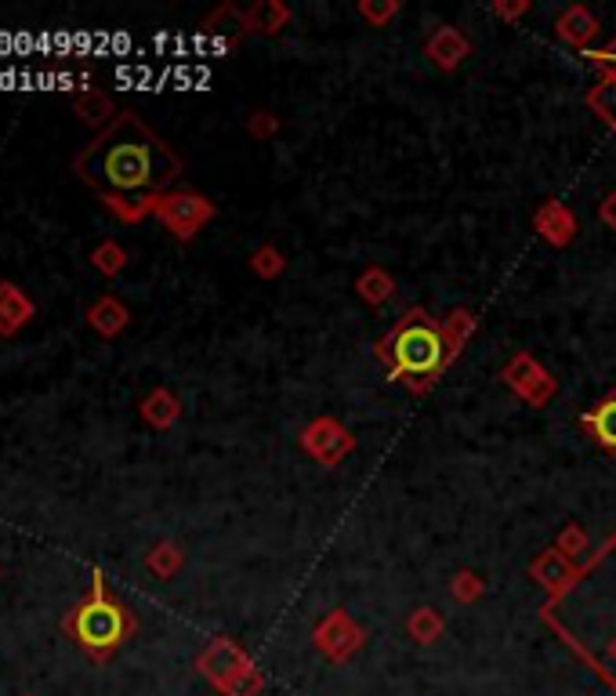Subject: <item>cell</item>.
<instances>
[{
  "mask_svg": "<svg viewBox=\"0 0 616 696\" xmlns=\"http://www.w3.org/2000/svg\"><path fill=\"white\" fill-rule=\"evenodd\" d=\"M73 174L121 221H138L182 174V160L138 113L124 110L77 152Z\"/></svg>",
  "mask_w": 616,
  "mask_h": 696,
  "instance_id": "1",
  "label": "cell"
},
{
  "mask_svg": "<svg viewBox=\"0 0 616 696\" xmlns=\"http://www.w3.org/2000/svg\"><path fill=\"white\" fill-rule=\"evenodd\" d=\"M62 628L91 660H110L135 635V617L127 613V606L121 603V598L110 592L105 573L94 570L91 573V592L66 613Z\"/></svg>",
  "mask_w": 616,
  "mask_h": 696,
  "instance_id": "2",
  "label": "cell"
},
{
  "mask_svg": "<svg viewBox=\"0 0 616 696\" xmlns=\"http://www.w3.org/2000/svg\"><path fill=\"white\" fill-rule=\"evenodd\" d=\"M388 356L399 374H432L443 363V338L429 323H402L388 341Z\"/></svg>",
  "mask_w": 616,
  "mask_h": 696,
  "instance_id": "3",
  "label": "cell"
},
{
  "mask_svg": "<svg viewBox=\"0 0 616 696\" xmlns=\"http://www.w3.org/2000/svg\"><path fill=\"white\" fill-rule=\"evenodd\" d=\"M152 215H157L163 226L178 236V240H189V236H193L210 218V204H207V199L193 196V193L160 196L157 204H152Z\"/></svg>",
  "mask_w": 616,
  "mask_h": 696,
  "instance_id": "4",
  "label": "cell"
},
{
  "mask_svg": "<svg viewBox=\"0 0 616 696\" xmlns=\"http://www.w3.org/2000/svg\"><path fill=\"white\" fill-rule=\"evenodd\" d=\"M37 316V301L30 298L19 283L0 279V338H15Z\"/></svg>",
  "mask_w": 616,
  "mask_h": 696,
  "instance_id": "5",
  "label": "cell"
},
{
  "mask_svg": "<svg viewBox=\"0 0 616 696\" xmlns=\"http://www.w3.org/2000/svg\"><path fill=\"white\" fill-rule=\"evenodd\" d=\"M84 320L99 338H116V334H124L127 323H132V312H127V305L116 298V294H102V298H94L88 305Z\"/></svg>",
  "mask_w": 616,
  "mask_h": 696,
  "instance_id": "6",
  "label": "cell"
},
{
  "mask_svg": "<svg viewBox=\"0 0 616 696\" xmlns=\"http://www.w3.org/2000/svg\"><path fill=\"white\" fill-rule=\"evenodd\" d=\"M199 671H204L210 682H218L221 689H229L232 682L247 671V664H243V657L236 653L229 642H215L204 657H199Z\"/></svg>",
  "mask_w": 616,
  "mask_h": 696,
  "instance_id": "7",
  "label": "cell"
},
{
  "mask_svg": "<svg viewBox=\"0 0 616 696\" xmlns=\"http://www.w3.org/2000/svg\"><path fill=\"white\" fill-rule=\"evenodd\" d=\"M73 113H77L88 127H99V132H105V127H110V124L116 121L110 94H102L99 88L77 91V94H73Z\"/></svg>",
  "mask_w": 616,
  "mask_h": 696,
  "instance_id": "8",
  "label": "cell"
},
{
  "mask_svg": "<svg viewBox=\"0 0 616 696\" xmlns=\"http://www.w3.org/2000/svg\"><path fill=\"white\" fill-rule=\"evenodd\" d=\"M584 421H588V429L595 432V440L606 446V450H616V396L602 399V403L591 410Z\"/></svg>",
  "mask_w": 616,
  "mask_h": 696,
  "instance_id": "9",
  "label": "cell"
},
{
  "mask_svg": "<svg viewBox=\"0 0 616 696\" xmlns=\"http://www.w3.org/2000/svg\"><path fill=\"white\" fill-rule=\"evenodd\" d=\"M141 418H146L152 429H168L178 418V399L171 392H163V388H157V392L141 399Z\"/></svg>",
  "mask_w": 616,
  "mask_h": 696,
  "instance_id": "10",
  "label": "cell"
},
{
  "mask_svg": "<svg viewBox=\"0 0 616 696\" xmlns=\"http://www.w3.org/2000/svg\"><path fill=\"white\" fill-rule=\"evenodd\" d=\"M91 269H94V273H102L105 279L121 276L124 269H127V251L116 240H102L91 251Z\"/></svg>",
  "mask_w": 616,
  "mask_h": 696,
  "instance_id": "11",
  "label": "cell"
},
{
  "mask_svg": "<svg viewBox=\"0 0 616 696\" xmlns=\"http://www.w3.org/2000/svg\"><path fill=\"white\" fill-rule=\"evenodd\" d=\"M149 570L157 573V577H171L178 566H182V551H178L174 545H157L149 551Z\"/></svg>",
  "mask_w": 616,
  "mask_h": 696,
  "instance_id": "12",
  "label": "cell"
},
{
  "mask_svg": "<svg viewBox=\"0 0 616 696\" xmlns=\"http://www.w3.org/2000/svg\"><path fill=\"white\" fill-rule=\"evenodd\" d=\"M609 62H613V69H616V44L609 47Z\"/></svg>",
  "mask_w": 616,
  "mask_h": 696,
  "instance_id": "13",
  "label": "cell"
}]
</instances>
